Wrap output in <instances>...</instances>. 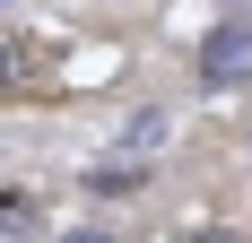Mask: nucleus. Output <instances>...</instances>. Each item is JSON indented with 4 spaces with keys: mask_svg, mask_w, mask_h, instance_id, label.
Segmentation results:
<instances>
[{
    "mask_svg": "<svg viewBox=\"0 0 252 243\" xmlns=\"http://www.w3.org/2000/svg\"><path fill=\"white\" fill-rule=\"evenodd\" d=\"M200 78H209V87L252 78V26H244V18H235V26H218V35L200 44Z\"/></svg>",
    "mask_w": 252,
    "mask_h": 243,
    "instance_id": "f257e3e1",
    "label": "nucleus"
},
{
    "mask_svg": "<svg viewBox=\"0 0 252 243\" xmlns=\"http://www.w3.org/2000/svg\"><path fill=\"white\" fill-rule=\"evenodd\" d=\"M165 139H174V113H165V104H148V113H130V130H122V148H113V156L148 165V148H165Z\"/></svg>",
    "mask_w": 252,
    "mask_h": 243,
    "instance_id": "f03ea898",
    "label": "nucleus"
},
{
    "mask_svg": "<svg viewBox=\"0 0 252 243\" xmlns=\"http://www.w3.org/2000/svg\"><path fill=\"white\" fill-rule=\"evenodd\" d=\"M148 182V165H130V156H104L96 174H87V191H104V200H122V191H139Z\"/></svg>",
    "mask_w": 252,
    "mask_h": 243,
    "instance_id": "7ed1b4c3",
    "label": "nucleus"
},
{
    "mask_svg": "<svg viewBox=\"0 0 252 243\" xmlns=\"http://www.w3.org/2000/svg\"><path fill=\"white\" fill-rule=\"evenodd\" d=\"M26 61H35V44H26V35H0V87H18Z\"/></svg>",
    "mask_w": 252,
    "mask_h": 243,
    "instance_id": "20e7f679",
    "label": "nucleus"
},
{
    "mask_svg": "<svg viewBox=\"0 0 252 243\" xmlns=\"http://www.w3.org/2000/svg\"><path fill=\"white\" fill-rule=\"evenodd\" d=\"M61 243H104V235H96V226H78V235H61Z\"/></svg>",
    "mask_w": 252,
    "mask_h": 243,
    "instance_id": "39448f33",
    "label": "nucleus"
},
{
    "mask_svg": "<svg viewBox=\"0 0 252 243\" xmlns=\"http://www.w3.org/2000/svg\"><path fill=\"white\" fill-rule=\"evenodd\" d=\"M200 243H235V235H200Z\"/></svg>",
    "mask_w": 252,
    "mask_h": 243,
    "instance_id": "423d86ee",
    "label": "nucleus"
}]
</instances>
